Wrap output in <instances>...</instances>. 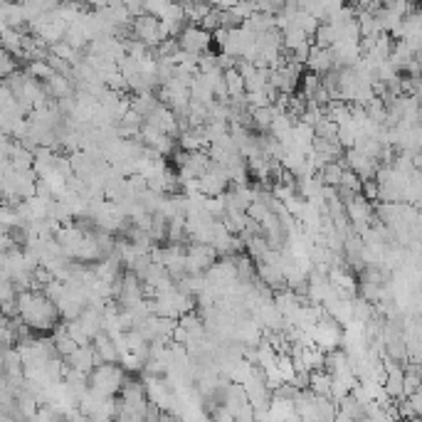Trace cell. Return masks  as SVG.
Masks as SVG:
<instances>
[{"label":"cell","instance_id":"4","mask_svg":"<svg viewBox=\"0 0 422 422\" xmlns=\"http://www.w3.org/2000/svg\"><path fill=\"white\" fill-rule=\"evenodd\" d=\"M307 69L314 74H318V77H323L326 72H331L334 69V59H331V52L328 50H321V47H314L309 50V57H307Z\"/></svg>","mask_w":422,"mask_h":422},{"label":"cell","instance_id":"6","mask_svg":"<svg viewBox=\"0 0 422 422\" xmlns=\"http://www.w3.org/2000/svg\"><path fill=\"white\" fill-rule=\"evenodd\" d=\"M402 422H417V420H402Z\"/></svg>","mask_w":422,"mask_h":422},{"label":"cell","instance_id":"1","mask_svg":"<svg viewBox=\"0 0 422 422\" xmlns=\"http://www.w3.org/2000/svg\"><path fill=\"white\" fill-rule=\"evenodd\" d=\"M126 375L119 363H99L89 373V391H94L101 398H114L124 386Z\"/></svg>","mask_w":422,"mask_h":422},{"label":"cell","instance_id":"5","mask_svg":"<svg viewBox=\"0 0 422 422\" xmlns=\"http://www.w3.org/2000/svg\"><path fill=\"white\" fill-rule=\"evenodd\" d=\"M6 351H8V346L0 344V365H3V358H6Z\"/></svg>","mask_w":422,"mask_h":422},{"label":"cell","instance_id":"2","mask_svg":"<svg viewBox=\"0 0 422 422\" xmlns=\"http://www.w3.org/2000/svg\"><path fill=\"white\" fill-rule=\"evenodd\" d=\"M210 45H213V35L205 32L200 25H185L181 35H178V50L193 55V57L210 52Z\"/></svg>","mask_w":422,"mask_h":422},{"label":"cell","instance_id":"3","mask_svg":"<svg viewBox=\"0 0 422 422\" xmlns=\"http://www.w3.org/2000/svg\"><path fill=\"white\" fill-rule=\"evenodd\" d=\"M218 262V255L210 245L190 242L185 247V274H205Z\"/></svg>","mask_w":422,"mask_h":422}]
</instances>
